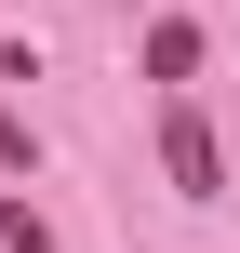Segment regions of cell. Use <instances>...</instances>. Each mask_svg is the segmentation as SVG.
Masks as SVG:
<instances>
[{"label":"cell","mask_w":240,"mask_h":253,"mask_svg":"<svg viewBox=\"0 0 240 253\" xmlns=\"http://www.w3.org/2000/svg\"><path fill=\"white\" fill-rule=\"evenodd\" d=\"M160 160H174V187H187V200H227V160H214V133H200L187 107L160 120Z\"/></svg>","instance_id":"6da1fadb"},{"label":"cell","mask_w":240,"mask_h":253,"mask_svg":"<svg viewBox=\"0 0 240 253\" xmlns=\"http://www.w3.org/2000/svg\"><path fill=\"white\" fill-rule=\"evenodd\" d=\"M0 253H53V227H40L27 200H0Z\"/></svg>","instance_id":"3957f363"},{"label":"cell","mask_w":240,"mask_h":253,"mask_svg":"<svg viewBox=\"0 0 240 253\" xmlns=\"http://www.w3.org/2000/svg\"><path fill=\"white\" fill-rule=\"evenodd\" d=\"M147 80H200V27H187V13L147 27Z\"/></svg>","instance_id":"7a4b0ae2"}]
</instances>
